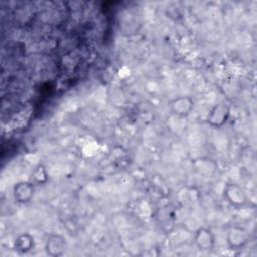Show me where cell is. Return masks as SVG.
<instances>
[{
  "label": "cell",
  "instance_id": "cell-6",
  "mask_svg": "<svg viewBox=\"0 0 257 257\" xmlns=\"http://www.w3.org/2000/svg\"><path fill=\"white\" fill-rule=\"evenodd\" d=\"M35 191V184L31 181L17 182L12 189V196L16 203L26 204L31 201Z\"/></svg>",
  "mask_w": 257,
  "mask_h": 257
},
{
  "label": "cell",
  "instance_id": "cell-4",
  "mask_svg": "<svg viewBox=\"0 0 257 257\" xmlns=\"http://www.w3.org/2000/svg\"><path fill=\"white\" fill-rule=\"evenodd\" d=\"M249 233L240 226H231L226 233L227 245L231 250H240L249 242Z\"/></svg>",
  "mask_w": 257,
  "mask_h": 257
},
{
  "label": "cell",
  "instance_id": "cell-1",
  "mask_svg": "<svg viewBox=\"0 0 257 257\" xmlns=\"http://www.w3.org/2000/svg\"><path fill=\"white\" fill-rule=\"evenodd\" d=\"M226 201L235 208H241L248 203V195L245 189L237 183H227L223 191Z\"/></svg>",
  "mask_w": 257,
  "mask_h": 257
},
{
  "label": "cell",
  "instance_id": "cell-2",
  "mask_svg": "<svg viewBox=\"0 0 257 257\" xmlns=\"http://www.w3.org/2000/svg\"><path fill=\"white\" fill-rule=\"evenodd\" d=\"M231 114L230 106L225 102L215 104L209 111L206 121L212 127H222L226 124Z\"/></svg>",
  "mask_w": 257,
  "mask_h": 257
},
{
  "label": "cell",
  "instance_id": "cell-3",
  "mask_svg": "<svg viewBox=\"0 0 257 257\" xmlns=\"http://www.w3.org/2000/svg\"><path fill=\"white\" fill-rule=\"evenodd\" d=\"M168 106L172 114L178 117H187L193 111L195 101L189 95H179L171 99Z\"/></svg>",
  "mask_w": 257,
  "mask_h": 257
},
{
  "label": "cell",
  "instance_id": "cell-7",
  "mask_svg": "<svg viewBox=\"0 0 257 257\" xmlns=\"http://www.w3.org/2000/svg\"><path fill=\"white\" fill-rule=\"evenodd\" d=\"M215 235L210 228L200 227L194 234V243L198 250L202 252L211 251L215 246Z\"/></svg>",
  "mask_w": 257,
  "mask_h": 257
},
{
  "label": "cell",
  "instance_id": "cell-5",
  "mask_svg": "<svg viewBox=\"0 0 257 257\" xmlns=\"http://www.w3.org/2000/svg\"><path fill=\"white\" fill-rule=\"evenodd\" d=\"M67 249V242L60 234H50L44 243V251L50 257L62 256Z\"/></svg>",
  "mask_w": 257,
  "mask_h": 257
},
{
  "label": "cell",
  "instance_id": "cell-8",
  "mask_svg": "<svg viewBox=\"0 0 257 257\" xmlns=\"http://www.w3.org/2000/svg\"><path fill=\"white\" fill-rule=\"evenodd\" d=\"M34 248V238L29 233L19 234L13 243V250L20 254L24 255L32 251Z\"/></svg>",
  "mask_w": 257,
  "mask_h": 257
},
{
  "label": "cell",
  "instance_id": "cell-9",
  "mask_svg": "<svg viewBox=\"0 0 257 257\" xmlns=\"http://www.w3.org/2000/svg\"><path fill=\"white\" fill-rule=\"evenodd\" d=\"M47 180V173L42 165H37L31 173V182L34 184H42Z\"/></svg>",
  "mask_w": 257,
  "mask_h": 257
}]
</instances>
